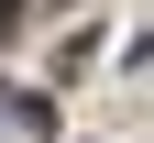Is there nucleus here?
I'll use <instances>...</instances> for the list:
<instances>
[{
	"instance_id": "obj_1",
	"label": "nucleus",
	"mask_w": 154,
	"mask_h": 143,
	"mask_svg": "<svg viewBox=\"0 0 154 143\" xmlns=\"http://www.w3.org/2000/svg\"><path fill=\"white\" fill-rule=\"evenodd\" d=\"M22 11H33V0H0V44H11V33H22Z\"/></svg>"
}]
</instances>
